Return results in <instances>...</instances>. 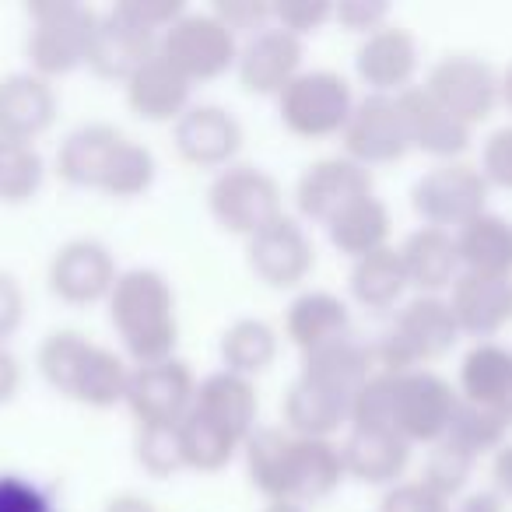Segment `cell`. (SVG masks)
Listing matches in <instances>:
<instances>
[{"label":"cell","instance_id":"6da1fadb","mask_svg":"<svg viewBox=\"0 0 512 512\" xmlns=\"http://www.w3.org/2000/svg\"><path fill=\"white\" fill-rule=\"evenodd\" d=\"M109 316L120 330L127 351L141 365L165 362L176 348V302L172 288L158 271H127L116 278L113 299H109Z\"/></svg>","mask_w":512,"mask_h":512},{"label":"cell","instance_id":"7a4b0ae2","mask_svg":"<svg viewBox=\"0 0 512 512\" xmlns=\"http://www.w3.org/2000/svg\"><path fill=\"white\" fill-rule=\"evenodd\" d=\"M39 372L53 390L88 407H113L127 400L130 372L113 351L88 344L81 334H50L39 348Z\"/></svg>","mask_w":512,"mask_h":512},{"label":"cell","instance_id":"3957f363","mask_svg":"<svg viewBox=\"0 0 512 512\" xmlns=\"http://www.w3.org/2000/svg\"><path fill=\"white\" fill-rule=\"evenodd\" d=\"M207 204L225 232L249 235V239L285 218V197H281L278 179L253 165H235L221 172L207 190Z\"/></svg>","mask_w":512,"mask_h":512},{"label":"cell","instance_id":"277c9868","mask_svg":"<svg viewBox=\"0 0 512 512\" xmlns=\"http://www.w3.org/2000/svg\"><path fill=\"white\" fill-rule=\"evenodd\" d=\"M32 18H36V29L29 36V60L39 78H53L88 64L95 22H99L92 11L81 4L53 0V4H32Z\"/></svg>","mask_w":512,"mask_h":512},{"label":"cell","instance_id":"5b68a950","mask_svg":"<svg viewBox=\"0 0 512 512\" xmlns=\"http://www.w3.org/2000/svg\"><path fill=\"white\" fill-rule=\"evenodd\" d=\"M351 85L334 71H306L281 92V123L299 137H330L348 127Z\"/></svg>","mask_w":512,"mask_h":512},{"label":"cell","instance_id":"8992f818","mask_svg":"<svg viewBox=\"0 0 512 512\" xmlns=\"http://www.w3.org/2000/svg\"><path fill=\"white\" fill-rule=\"evenodd\" d=\"M460 323H456L449 302L435 299V295H418L407 302L404 313L397 316V327L386 334L383 341V372H397L414 362H432V358L446 355L456 344Z\"/></svg>","mask_w":512,"mask_h":512},{"label":"cell","instance_id":"52a82bcc","mask_svg":"<svg viewBox=\"0 0 512 512\" xmlns=\"http://www.w3.org/2000/svg\"><path fill=\"white\" fill-rule=\"evenodd\" d=\"M158 53L186 81H211L235 64V36L218 15H179L165 29Z\"/></svg>","mask_w":512,"mask_h":512},{"label":"cell","instance_id":"ba28073f","mask_svg":"<svg viewBox=\"0 0 512 512\" xmlns=\"http://www.w3.org/2000/svg\"><path fill=\"white\" fill-rule=\"evenodd\" d=\"M498 85L491 64H484L481 57H470V53H453V57H442L439 64L428 71L425 92L446 109L449 116H456L460 123L474 127V123L488 120L491 109L498 102Z\"/></svg>","mask_w":512,"mask_h":512},{"label":"cell","instance_id":"9c48e42d","mask_svg":"<svg viewBox=\"0 0 512 512\" xmlns=\"http://www.w3.org/2000/svg\"><path fill=\"white\" fill-rule=\"evenodd\" d=\"M484 200H488V183L481 172L463 162H446L425 172L411 193L414 211L425 221H432V228H463L477 214H484Z\"/></svg>","mask_w":512,"mask_h":512},{"label":"cell","instance_id":"30bf717a","mask_svg":"<svg viewBox=\"0 0 512 512\" xmlns=\"http://www.w3.org/2000/svg\"><path fill=\"white\" fill-rule=\"evenodd\" d=\"M456 393L435 372H400L393 397V432L407 442L446 439V428L456 411Z\"/></svg>","mask_w":512,"mask_h":512},{"label":"cell","instance_id":"8fae6325","mask_svg":"<svg viewBox=\"0 0 512 512\" xmlns=\"http://www.w3.org/2000/svg\"><path fill=\"white\" fill-rule=\"evenodd\" d=\"M344 148L358 165H383L404 158L411 151V137H407L400 102L390 95H369L365 102H358L344 127Z\"/></svg>","mask_w":512,"mask_h":512},{"label":"cell","instance_id":"7c38bea8","mask_svg":"<svg viewBox=\"0 0 512 512\" xmlns=\"http://www.w3.org/2000/svg\"><path fill=\"white\" fill-rule=\"evenodd\" d=\"M193 397H197V386L190 369L176 358L130 372L127 404L141 418V425H179L193 407Z\"/></svg>","mask_w":512,"mask_h":512},{"label":"cell","instance_id":"4fadbf2b","mask_svg":"<svg viewBox=\"0 0 512 512\" xmlns=\"http://www.w3.org/2000/svg\"><path fill=\"white\" fill-rule=\"evenodd\" d=\"M362 197H372V176L365 165L351 162V158H323V162L309 165L295 186L299 211L306 218L327 221V225Z\"/></svg>","mask_w":512,"mask_h":512},{"label":"cell","instance_id":"5bb4252c","mask_svg":"<svg viewBox=\"0 0 512 512\" xmlns=\"http://www.w3.org/2000/svg\"><path fill=\"white\" fill-rule=\"evenodd\" d=\"M50 288L71 306H88L102 295H113L116 288V264L109 249L95 239H74L57 249L50 264Z\"/></svg>","mask_w":512,"mask_h":512},{"label":"cell","instance_id":"9a60e30c","mask_svg":"<svg viewBox=\"0 0 512 512\" xmlns=\"http://www.w3.org/2000/svg\"><path fill=\"white\" fill-rule=\"evenodd\" d=\"M158 53L155 32L137 25L120 8L95 22L88 67L106 81H130Z\"/></svg>","mask_w":512,"mask_h":512},{"label":"cell","instance_id":"2e32d148","mask_svg":"<svg viewBox=\"0 0 512 512\" xmlns=\"http://www.w3.org/2000/svg\"><path fill=\"white\" fill-rule=\"evenodd\" d=\"M246 260L253 267V274L271 288H292L313 267V242L302 232L299 221L278 218L274 225H267L264 232H256L249 239Z\"/></svg>","mask_w":512,"mask_h":512},{"label":"cell","instance_id":"e0dca14e","mask_svg":"<svg viewBox=\"0 0 512 512\" xmlns=\"http://www.w3.org/2000/svg\"><path fill=\"white\" fill-rule=\"evenodd\" d=\"M239 81L253 95H274L285 92L299 78L302 64V43L299 36L285 29H267L246 43L239 53Z\"/></svg>","mask_w":512,"mask_h":512},{"label":"cell","instance_id":"ac0fdd59","mask_svg":"<svg viewBox=\"0 0 512 512\" xmlns=\"http://www.w3.org/2000/svg\"><path fill=\"white\" fill-rule=\"evenodd\" d=\"M176 148L186 162L214 169L232 162L242 148V127L221 106H190L176 120Z\"/></svg>","mask_w":512,"mask_h":512},{"label":"cell","instance_id":"d6986e66","mask_svg":"<svg viewBox=\"0 0 512 512\" xmlns=\"http://www.w3.org/2000/svg\"><path fill=\"white\" fill-rule=\"evenodd\" d=\"M57 116V92L39 74H8L0 78V137L29 144Z\"/></svg>","mask_w":512,"mask_h":512},{"label":"cell","instance_id":"ffe728a7","mask_svg":"<svg viewBox=\"0 0 512 512\" xmlns=\"http://www.w3.org/2000/svg\"><path fill=\"white\" fill-rule=\"evenodd\" d=\"M449 309H453L460 330H467V334H495L505 323H512V278L463 271L453 285Z\"/></svg>","mask_w":512,"mask_h":512},{"label":"cell","instance_id":"44dd1931","mask_svg":"<svg viewBox=\"0 0 512 512\" xmlns=\"http://www.w3.org/2000/svg\"><path fill=\"white\" fill-rule=\"evenodd\" d=\"M127 134L109 123H88L78 127L71 137L64 141V148L57 151V172L74 186H92L102 190L113 172V162L120 155Z\"/></svg>","mask_w":512,"mask_h":512},{"label":"cell","instance_id":"7402d4cb","mask_svg":"<svg viewBox=\"0 0 512 512\" xmlns=\"http://www.w3.org/2000/svg\"><path fill=\"white\" fill-rule=\"evenodd\" d=\"M397 102H400V113H404L411 148H421L439 158H453L470 144L467 123L449 116L425 88H407V92L397 95Z\"/></svg>","mask_w":512,"mask_h":512},{"label":"cell","instance_id":"603a6c76","mask_svg":"<svg viewBox=\"0 0 512 512\" xmlns=\"http://www.w3.org/2000/svg\"><path fill=\"white\" fill-rule=\"evenodd\" d=\"M355 64L362 81H369L376 88V95H386L390 88H400L411 81L414 67H418V46H414L411 32L393 29V25H379L358 46Z\"/></svg>","mask_w":512,"mask_h":512},{"label":"cell","instance_id":"cb8c5ba5","mask_svg":"<svg viewBox=\"0 0 512 512\" xmlns=\"http://www.w3.org/2000/svg\"><path fill=\"white\" fill-rule=\"evenodd\" d=\"M127 102L141 120H151V123L179 120V116L186 113V102H190V81H186L162 53H155V57L127 81Z\"/></svg>","mask_w":512,"mask_h":512},{"label":"cell","instance_id":"d4e9b609","mask_svg":"<svg viewBox=\"0 0 512 512\" xmlns=\"http://www.w3.org/2000/svg\"><path fill=\"white\" fill-rule=\"evenodd\" d=\"M400 260H404L407 285L421 288V292H439V288L456 285V278H460L456 235H449L446 228H418L400 246Z\"/></svg>","mask_w":512,"mask_h":512},{"label":"cell","instance_id":"484cf974","mask_svg":"<svg viewBox=\"0 0 512 512\" xmlns=\"http://www.w3.org/2000/svg\"><path fill=\"white\" fill-rule=\"evenodd\" d=\"M411 456V442L397 432H376V428H351L341 446V463L355 481L386 484L400 477Z\"/></svg>","mask_w":512,"mask_h":512},{"label":"cell","instance_id":"4316f807","mask_svg":"<svg viewBox=\"0 0 512 512\" xmlns=\"http://www.w3.org/2000/svg\"><path fill=\"white\" fill-rule=\"evenodd\" d=\"M351 414V397L316 383L309 376H299L288 390L285 421L299 439H327L341 428V421Z\"/></svg>","mask_w":512,"mask_h":512},{"label":"cell","instance_id":"83f0119b","mask_svg":"<svg viewBox=\"0 0 512 512\" xmlns=\"http://www.w3.org/2000/svg\"><path fill=\"white\" fill-rule=\"evenodd\" d=\"M204 418H211L214 425H221L228 435L235 439H249L253 435V421H256V393L253 383L235 372H214L200 383L197 397H193Z\"/></svg>","mask_w":512,"mask_h":512},{"label":"cell","instance_id":"f1b7e54d","mask_svg":"<svg viewBox=\"0 0 512 512\" xmlns=\"http://www.w3.org/2000/svg\"><path fill=\"white\" fill-rule=\"evenodd\" d=\"M456 253L463 271L512 278V225L498 214H477L456 232Z\"/></svg>","mask_w":512,"mask_h":512},{"label":"cell","instance_id":"f546056e","mask_svg":"<svg viewBox=\"0 0 512 512\" xmlns=\"http://www.w3.org/2000/svg\"><path fill=\"white\" fill-rule=\"evenodd\" d=\"M348 327V306L330 292H309L302 299H295L292 309H288V337L306 355L348 337Z\"/></svg>","mask_w":512,"mask_h":512},{"label":"cell","instance_id":"4dcf8cb0","mask_svg":"<svg viewBox=\"0 0 512 512\" xmlns=\"http://www.w3.org/2000/svg\"><path fill=\"white\" fill-rule=\"evenodd\" d=\"M463 400L509 414L512 400V351L498 344H477L460 369Z\"/></svg>","mask_w":512,"mask_h":512},{"label":"cell","instance_id":"1f68e13d","mask_svg":"<svg viewBox=\"0 0 512 512\" xmlns=\"http://www.w3.org/2000/svg\"><path fill=\"white\" fill-rule=\"evenodd\" d=\"M327 232H330V242H334L341 253L362 260V256H369L386 246V235H390V211H386V204L379 197H362L351 207H344V211L327 225Z\"/></svg>","mask_w":512,"mask_h":512},{"label":"cell","instance_id":"d6a6232c","mask_svg":"<svg viewBox=\"0 0 512 512\" xmlns=\"http://www.w3.org/2000/svg\"><path fill=\"white\" fill-rule=\"evenodd\" d=\"M341 453L327 439H299L292 446V477H288V502L292 498H320L341 481Z\"/></svg>","mask_w":512,"mask_h":512},{"label":"cell","instance_id":"836d02e7","mask_svg":"<svg viewBox=\"0 0 512 512\" xmlns=\"http://www.w3.org/2000/svg\"><path fill=\"white\" fill-rule=\"evenodd\" d=\"M404 288H407V271H404V260H400V249L383 246L376 253L355 260L351 292H355V299L362 306L390 309L404 295Z\"/></svg>","mask_w":512,"mask_h":512},{"label":"cell","instance_id":"e575fe53","mask_svg":"<svg viewBox=\"0 0 512 512\" xmlns=\"http://www.w3.org/2000/svg\"><path fill=\"white\" fill-rule=\"evenodd\" d=\"M292 446L295 435H285L281 428H264L249 435L246 442V463L249 477L264 495L288 502V477H292Z\"/></svg>","mask_w":512,"mask_h":512},{"label":"cell","instance_id":"d590c367","mask_svg":"<svg viewBox=\"0 0 512 512\" xmlns=\"http://www.w3.org/2000/svg\"><path fill=\"white\" fill-rule=\"evenodd\" d=\"M302 376L316 379V383L330 386V390L344 393V397H355L365 379H369V351L351 341V337H341V341L306 355Z\"/></svg>","mask_w":512,"mask_h":512},{"label":"cell","instance_id":"8d00e7d4","mask_svg":"<svg viewBox=\"0 0 512 512\" xmlns=\"http://www.w3.org/2000/svg\"><path fill=\"white\" fill-rule=\"evenodd\" d=\"M179 432V453H183V467L197 470H221L239 449V439L228 435L221 425H214L211 418L190 407L186 418L176 425Z\"/></svg>","mask_w":512,"mask_h":512},{"label":"cell","instance_id":"74e56055","mask_svg":"<svg viewBox=\"0 0 512 512\" xmlns=\"http://www.w3.org/2000/svg\"><path fill=\"white\" fill-rule=\"evenodd\" d=\"M509 414L495 411V407H481V404H470V400H460L453 411V421L446 428V439L449 446H456L460 453H467L470 460H477L481 453L488 449L502 446L505 432H509Z\"/></svg>","mask_w":512,"mask_h":512},{"label":"cell","instance_id":"f35d334b","mask_svg":"<svg viewBox=\"0 0 512 512\" xmlns=\"http://www.w3.org/2000/svg\"><path fill=\"white\" fill-rule=\"evenodd\" d=\"M274 355H278V337L267 323L260 320H239L225 330L221 337V358H225V372L249 379L256 372L271 369Z\"/></svg>","mask_w":512,"mask_h":512},{"label":"cell","instance_id":"ab89813d","mask_svg":"<svg viewBox=\"0 0 512 512\" xmlns=\"http://www.w3.org/2000/svg\"><path fill=\"white\" fill-rule=\"evenodd\" d=\"M43 183V158L29 144L4 141L0 144V200L22 204Z\"/></svg>","mask_w":512,"mask_h":512},{"label":"cell","instance_id":"60d3db41","mask_svg":"<svg viewBox=\"0 0 512 512\" xmlns=\"http://www.w3.org/2000/svg\"><path fill=\"white\" fill-rule=\"evenodd\" d=\"M400 372H379L362 383V390L351 397V425L376 428V432H393V397H397Z\"/></svg>","mask_w":512,"mask_h":512},{"label":"cell","instance_id":"b9f144b4","mask_svg":"<svg viewBox=\"0 0 512 512\" xmlns=\"http://www.w3.org/2000/svg\"><path fill=\"white\" fill-rule=\"evenodd\" d=\"M470 467H474V460H470L467 453H460V449L449 446V442H439V446L432 449V456H428L425 474H421V484H425L432 495H439L442 502H446L449 495H456V491L467 484Z\"/></svg>","mask_w":512,"mask_h":512},{"label":"cell","instance_id":"7bdbcfd3","mask_svg":"<svg viewBox=\"0 0 512 512\" xmlns=\"http://www.w3.org/2000/svg\"><path fill=\"white\" fill-rule=\"evenodd\" d=\"M137 456H141L144 470H151L155 477H165V474H172L176 467H183L176 425H141Z\"/></svg>","mask_w":512,"mask_h":512},{"label":"cell","instance_id":"ee69618b","mask_svg":"<svg viewBox=\"0 0 512 512\" xmlns=\"http://www.w3.org/2000/svg\"><path fill=\"white\" fill-rule=\"evenodd\" d=\"M481 176L484 183H495L512 190V127H498L481 151Z\"/></svg>","mask_w":512,"mask_h":512},{"label":"cell","instance_id":"f6af8a7d","mask_svg":"<svg viewBox=\"0 0 512 512\" xmlns=\"http://www.w3.org/2000/svg\"><path fill=\"white\" fill-rule=\"evenodd\" d=\"M274 15L281 18L285 32L302 36V32L320 29V25L334 15V8H330V4H323V0H288V4H278V8H274Z\"/></svg>","mask_w":512,"mask_h":512},{"label":"cell","instance_id":"bcb514c9","mask_svg":"<svg viewBox=\"0 0 512 512\" xmlns=\"http://www.w3.org/2000/svg\"><path fill=\"white\" fill-rule=\"evenodd\" d=\"M383 512H449L439 495L425 488V484H400L383 498Z\"/></svg>","mask_w":512,"mask_h":512},{"label":"cell","instance_id":"7dc6e473","mask_svg":"<svg viewBox=\"0 0 512 512\" xmlns=\"http://www.w3.org/2000/svg\"><path fill=\"white\" fill-rule=\"evenodd\" d=\"M0 512H46V498L18 477H0Z\"/></svg>","mask_w":512,"mask_h":512},{"label":"cell","instance_id":"c3c4849f","mask_svg":"<svg viewBox=\"0 0 512 512\" xmlns=\"http://www.w3.org/2000/svg\"><path fill=\"white\" fill-rule=\"evenodd\" d=\"M22 309H25V299H22L18 281L0 271V344H4V337L15 334V327L22 323Z\"/></svg>","mask_w":512,"mask_h":512},{"label":"cell","instance_id":"681fc988","mask_svg":"<svg viewBox=\"0 0 512 512\" xmlns=\"http://www.w3.org/2000/svg\"><path fill=\"white\" fill-rule=\"evenodd\" d=\"M120 11L151 32L162 29V25L169 29L179 18V4H148V0H127V4H120Z\"/></svg>","mask_w":512,"mask_h":512},{"label":"cell","instance_id":"f907efd6","mask_svg":"<svg viewBox=\"0 0 512 512\" xmlns=\"http://www.w3.org/2000/svg\"><path fill=\"white\" fill-rule=\"evenodd\" d=\"M334 15L341 18L348 29H379V22L386 18V4H362V0H348L341 8H334Z\"/></svg>","mask_w":512,"mask_h":512},{"label":"cell","instance_id":"816d5d0a","mask_svg":"<svg viewBox=\"0 0 512 512\" xmlns=\"http://www.w3.org/2000/svg\"><path fill=\"white\" fill-rule=\"evenodd\" d=\"M271 11L274 8H267V4H221L218 18L228 25V29H239V25L260 22V18H267Z\"/></svg>","mask_w":512,"mask_h":512},{"label":"cell","instance_id":"f5cc1de1","mask_svg":"<svg viewBox=\"0 0 512 512\" xmlns=\"http://www.w3.org/2000/svg\"><path fill=\"white\" fill-rule=\"evenodd\" d=\"M18 383H22V372H18V362L4 344H0V404H8L18 393Z\"/></svg>","mask_w":512,"mask_h":512},{"label":"cell","instance_id":"db71d44e","mask_svg":"<svg viewBox=\"0 0 512 512\" xmlns=\"http://www.w3.org/2000/svg\"><path fill=\"white\" fill-rule=\"evenodd\" d=\"M495 484L498 491L512 495V446H502V453L495 456Z\"/></svg>","mask_w":512,"mask_h":512},{"label":"cell","instance_id":"11a10c76","mask_svg":"<svg viewBox=\"0 0 512 512\" xmlns=\"http://www.w3.org/2000/svg\"><path fill=\"white\" fill-rule=\"evenodd\" d=\"M460 512H502V498L491 495V491H477L460 505Z\"/></svg>","mask_w":512,"mask_h":512},{"label":"cell","instance_id":"9f6ffc18","mask_svg":"<svg viewBox=\"0 0 512 512\" xmlns=\"http://www.w3.org/2000/svg\"><path fill=\"white\" fill-rule=\"evenodd\" d=\"M109 512H151V505L141 502V498H120V502H113Z\"/></svg>","mask_w":512,"mask_h":512},{"label":"cell","instance_id":"6f0895ef","mask_svg":"<svg viewBox=\"0 0 512 512\" xmlns=\"http://www.w3.org/2000/svg\"><path fill=\"white\" fill-rule=\"evenodd\" d=\"M498 92H502V102H505V106L512 109V67L502 74V85H498Z\"/></svg>","mask_w":512,"mask_h":512},{"label":"cell","instance_id":"680465c9","mask_svg":"<svg viewBox=\"0 0 512 512\" xmlns=\"http://www.w3.org/2000/svg\"><path fill=\"white\" fill-rule=\"evenodd\" d=\"M267 512H302V509H299V505H292V502H274Z\"/></svg>","mask_w":512,"mask_h":512},{"label":"cell","instance_id":"91938a15","mask_svg":"<svg viewBox=\"0 0 512 512\" xmlns=\"http://www.w3.org/2000/svg\"><path fill=\"white\" fill-rule=\"evenodd\" d=\"M509 418H512V400H509Z\"/></svg>","mask_w":512,"mask_h":512},{"label":"cell","instance_id":"94428289","mask_svg":"<svg viewBox=\"0 0 512 512\" xmlns=\"http://www.w3.org/2000/svg\"><path fill=\"white\" fill-rule=\"evenodd\" d=\"M0 144H4V137H0Z\"/></svg>","mask_w":512,"mask_h":512}]
</instances>
